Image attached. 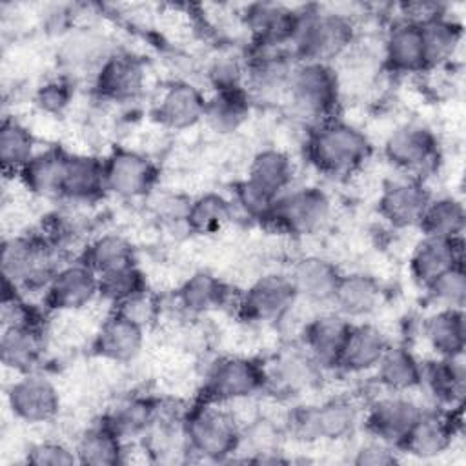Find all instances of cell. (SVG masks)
Returning <instances> with one entry per match:
<instances>
[{
  "instance_id": "cell-22",
  "label": "cell",
  "mask_w": 466,
  "mask_h": 466,
  "mask_svg": "<svg viewBox=\"0 0 466 466\" xmlns=\"http://www.w3.org/2000/svg\"><path fill=\"white\" fill-rule=\"evenodd\" d=\"M462 262H464L462 238L450 240V238H437V237L424 235L411 253L410 273L420 288H426L444 271Z\"/></svg>"
},
{
  "instance_id": "cell-42",
  "label": "cell",
  "mask_w": 466,
  "mask_h": 466,
  "mask_svg": "<svg viewBox=\"0 0 466 466\" xmlns=\"http://www.w3.org/2000/svg\"><path fill=\"white\" fill-rule=\"evenodd\" d=\"M80 260L86 262L98 277L137 264L131 242L116 233H106L95 238L86 248Z\"/></svg>"
},
{
  "instance_id": "cell-46",
  "label": "cell",
  "mask_w": 466,
  "mask_h": 466,
  "mask_svg": "<svg viewBox=\"0 0 466 466\" xmlns=\"http://www.w3.org/2000/svg\"><path fill=\"white\" fill-rule=\"evenodd\" d=\"M100 282V297L111 302L113 306H118L144 291H147L146 279L138 266H129L107 275L98 277Z\"/></svg>"
},
{
  "instance_id": "cell-33",
  "label": "cell",
  "mask_w": 466,
  "mask_h": 466,
  "mask_svg": "<svg viewBox=\"0 0 466 466\" xmlns=\"http://www.w3.org/2000/svg\"><path fill=\"white\" fill-rule=\"evenodd\" d=\"M422 335L439 357L464 355L466 317L464 309L437 308L422 322Z\"/></svg>"
},
{
  "instance_id": "cell-8",
  "label": "cell",
  "mask_w": 466,
  "mask_h": 466,
  "mask_svg": "<svg viewBox=\"0 0 466 466\" xmlns=\"http://www.w3.org/2000/svg\"><path fill=\"white\" fill-rule=\"evenodd\" d=\"M386 158L406 177L419 178L431 173L441 160L437 135L422 124H402L384 142Z\"/></svg>"
},
{
  "instance_id": "cell-10",
  "label": "cell",
  "mask_w": 466,
  "mask_h": 466,
  "mask_svg": "<svg viewBox=\"0 0 466 466\" xmlns=\"http://www.w3.org/2000/svg\"><path fill=\"white\" fill-rule=\"evenodd\" d=\"M297 300L299 295L289 275L271 273L255 280L242 293L238 313L248 322H279L291 311Z\"/></svg>"
},
{
  "instance_id": "cell-29",
  "label": "cell",
  "mask_w": 466,
  "mask_h": 466,
  "mask_svg": "<svg viewBox=\"0 0 466 466\" xmlns=\"http://www.w3.org/2000/svg\"><path fill=\"white\" fill-rule=\"evenodd\" d=\"M160 411V402L147 395H129L113 404L104 415L102 422L107 424L124 442L146 433L155 424Z\"/></svg>"
},
{
  "instance_id": "cell-38",
  "label": "cell",
  "mask_w": 466,
  "mask_h": 466,
  "mask_svg": "<svg viewBox=\"0 0 466 466\" xmlns=\"http://www.w3.org/2000/svg\"><path fill=\"white\" fill-rule=\"evenodd\" d=\"M420 33L428 69L448 64L462 42V25L446 13L420 24Z\"/></svg>"
},
{
  "instance_id": "cell-1",
  "label": "cell",
  "mask_w": 466,
  "mask_h": 466,
  "mask_svg": "<svg viewBox=\"0 0 466 466\" xmlns=\"http://www.w3.org/2000/svg\"><path fill=\"white\" fill-rule=\"evenodd\" d=\"M306 153L320 173L335 178L357 173L370 160L373 146L357 126L333 116L311 127Z\"/></svg>"
},
{
  "instance_id": "cell-44",
  "label": "cell",
  "mask_w": 466,
  "mask_h": 466,
  "mask_svg": "<svg viewBox=\"0 0 466 466\" xmlns=\"http://www.w3.org/2000/svg\"><path fill=\"white\" fill-rule=\"evenodd\" d=\"M233 217V202L218 193H204L186 208L184 220L195 233H215Z\"/></svg>"
},
{
  "instance_id": "cell-7",
  "label": "cell",
  "mask_w": 466,
  "mask_h": 466,
  "mask_svg": "<svg viewBox=\"0 0 466 466\" xmlns=\"http://www.w3.org/2000/svg\"><path fill=\"white\" fill-rule=\"evenodd\" d=\"M266 390V368L248 357H222L206 373L204 402L224 404L248 399Z\"/></svg>"
},
{
  "instance_id": "cell-39",
  "label": "cell",
  "mask_w": 466,
  "mask_h": 466,
  "mask_svg": "<svg viewBox=\"0 0 466 466\" xmlns=\"http://www.w3.org/2000/svg\"><path fill=\"white\" fill-rule=\"evenodd\" d=\"M229 299L228 286L215 275L198 271L186 279L177 291V302L187 313L200 315L222 308Z\"/></svg>"
},
{
  "instance_id": "cell-26",
  "label": "cell",
  "mask_w": 466,
  "mask_h": 466,
  "mask_svg": "<svg viewBox=\"0 0 466 466\" xmlns=\"http://www.w3.org/2000/svg\"><path fill=\"white\" fill-rule=\"evenodd\" d=\"M390 342L379 328L364 322H351L335 370L344 373L371 371L377 368Z\"/></svg>"
},
{
  "instance_id": "cell-52",
  "label": "cell",
  "mask_w": 466,
  "mask_h": 466,
  "mask_svg": "<svg viewBox=\"0 0 466 466\" xmlns=\"http://www.w3.org/2000/svg\"><path fill=\"white\" fill-rule=\"evenodd\" d=\"M116 311H120L122 315H126L127 319L135 320L137 324H140L142 328L149 326L155 317H157V311H158V304L157 300L149 295V291H144L118 306H115Z\"/></svg>"
},
{
  "instance_id": "cell-2",
  "label": "cell",
  "mask_w": 466,
  "mask_h": 466,
  "mask_svg": "<svg viewBox=\"0 0 466 466\" xmlns=\"http://www.w3.org/2000/svg\"><path fill=\"white\" fill-rule=\"evenodd\" d=\"M355 40V25L350 16L320 7L299 11L289 42L293 58L300 62H324L339 58Z\"/></svg>"
},
{
  "instance_id": "cell-47",
  "label": "cell",
  "mask_w": 466,
  "mask_h": 466,
  "mask_svg": "<svg viewBox=\"0 0 466 466\" xmlns=\"http://www.w3.org/2000/svg\"><path fill=\"white\" fill-rule=\"evenodd\" d=\"M428 291V297L439 306V308H453V309H464L466 302V273H464V262L453 266L451 269L444 271L441 277H437L431 284L424 288Z\"/></svg>"
},
{
  "instance_id": "cell-17",
  "label": "cell",
  "mask_w": 466,
  "mask_h": 466,
  "mask_svg": "<svg viewBox=\"0 0 466 466\" xmlns=\"http://www.w3.org/2000/svg\"><path fill=\"white\" fill-rule=\"evenodd\" d=\"M144 84V62L131 53L116 49L93 76V86L98 96L111 102L135 100L142 93Z\"/></svg>"
},
{
  "instance_id": "cell-31",
  "label": "cell",
  "mask_w": 466,
  "mask_h": 466,
  "mask_svg": "<svg viewBox=\"0 0 466 466\" xmlns=\"http://www.w3.org/2000/svg\"><path fill=\"white\" fill-rule=\"evenodd\" d=\"M420 386H426L430 393L448 408L462 406L466 393L464 355L439 357L437 360L422 362Z\"/></svg>"
},
{
  "instance_id": "cell-48",
  "label": "cell",
  "mask_w": 466,
  "mask_h": 466,
  "mask_svg": "<svg viewBox=\"0 0 466 466\" xmlns=\"http://www.w3.org/2000/svg\"><path fill=\"white\" fill-rule=\"evenodd\" d=\"M277 198H271L264 191H260L257 186H253L248 178L237 184L235 187V204L251 218L262 220L268 217L273 202Z\"/></svg>"
},
{
  "instance_id": "cell-21",
  "label": "cell",
  "mask_w": 466,
  "mask_h": 466,
  "mask_svg": "<svg viewBox=\"0 0 466 466\" xmlns=\"http://www.w3.org/2000/svg\"><path fill=\"white\" fill-rule=\"evenodd\" d=\"M144 329L135 320L113 309L98 328L93 350L98 357L111 362H131L144 346Z\"/></svg>"
},
{
  "instance_id": "cell-40",
  "label": "cell",
  "mask_w": 466,
  "mask_h": 466,
  "mask_svg": "<svg viewBox=\"0 0 466 466\" xmlns=\"http://www.w3.org/2000/svg\"><path fill=\"white\" fill-rule=\"evenodd\" d=\"M419 228L426 237L462 238L466 228V211L462 200L455 197H431Z\"/></svg>"
},
{
  "instance_id": "cell-34",
  "label": "cell",
  "mask_w": 466,
  "mask_h": 466,
  "mask_svg": "<svg viewBox=\"0 0 466 466\" xmlns=\"http://www.w3.org/2000/svg\"><path fill=\"white\" fill-rule=\"evenodd\" d=\"M377 380L391 393H406L420 386L422 362L406 346H388L377 368Z\"/></svg>"
},
{
  "instance_id": "cell-30",
  "label": "cell",
  "mask_w": 466,
  "mask_h": 466,
  "mask_svg": "<svg viewBox=\"0 0 466 466\" xmlns=\"http://www.w3.org/2000/svg\"><path fill=\"white\" fill-rule=\"evenodd\" d=\"M342 271L331 260L317 255L300 258L289 273L299 299L315 304H331Z\"/></svg>"
},
{
  "instance_id": "cell-16",
  "label": "cell",
  "mask_w": 466,
  "mask_h": 466,
  "mask_svg": "<svg viewBox=\"0 0 466 466\" xmlns=\"http://www.w3.org/2000/svg\"><path fill=\"white\" fill-rule=\"evenodd\" d=\"M431 200L430 191L419 178H400L384 186L379 197V215L397 229L419 228L420 218Z\"/></svg>"
},
{
  "instance_id": "cell-36",
  "label": "cell",
  "mask_w": 466,
  "mask_h": 466,
  "mask_svg": "<svg viewBox=\"0 0 466 466\" xmlns=\"http://www.w3.org/2000/svg\"><path fill=\"white\" fill-rule=\"evenodd\" d=\"M75 453L80 464L113 466L124 462L126 442L107 424L98 420L80 433Z\"/></svg>"
},
{
  "instance_id": "cell-14",
  "label": "cell",
  "mask_w": 466,
  "mask_h": 466,
  "mask_svg": "<svg viewBox=\"0 0 466 466\" xmlns=\"http://www.w3.org/2000/svg\"><path fill=\"white\" fill-rule=\"evenodd\" d=\"M7 404L16 419L38 424L56 417L60 410V395L47 377L29 371L22 373V377L9 386Z\"/></svg>"
},
{
  "instance_id": "cell-32",
  "label": "cell",
  "mask_w": 466,
  "mask_h": 466,
  "mask_svg": "<svg viewBox=\"0 0 466 466\" xmlns=\"http://www.w3.org/2000/svg\"><path fill=\"white\" fill-rule=\"evenodd\" d=\"M382 299L380 284L366 273H342L331 304L333 311L340 313L348 320L371 315Z\"/></svg>"
},
{
  "instance_id": "cell-27",
  "label": "cell",
  "mask_w": 466,
  "mask_h": 466,
  "mask_svg": "<svg viewBox=\"0 0 466 466\" xmlns=\"http://www.w3.org/2000/svg\"><path fill=\"white\" fill-rule=\"evenodd\" d=\"M266 368V388H275L284 393H299L313 388L322 373V368L306 353L299 350H288Z\"/></svg>"
},
{
  "instance_id": "cell-19",
  "label": "cell",
  "mask_w": 466,
  "mask_h": 466,
  "mask_svg": "<svg viewBox=\"0 0 466 466\" xmlns=\"http://www.w3.org/2000/svg\"><path fill=\"white\" fill-rule=\"evenodd\" d=\"M208 98L204 93L184 80L171 82L155 106V118L167 129L182 131L204 120Z\"/></svg>"
},
{
  "instance_id": "cell-9",
  "label": "cell",
  "mask_w": 466,
  "mask_h": 466,
  "mask_svg": "<svg viewBox=\"0 0 466 466\" xmlns=\"http://www.w3.org/2000/svg\"><path fill=\"white\" fill-rule=\"evenodd\" d=\"M359 424V408L348 399L302 406L289 417V428L304 441H339Z\"/></svg>"
},
{
  "instance_id": "cell-25",
  "label": "cell",
  "mask_w": 466,
  "mask_h": 466,
  "mask_svg": "<svg viewBox=\"0 0 466 466\" xmlns=\"http://www.w3.org/2000/svg\"><path fill=\"white\" fill-rule=\"evenodd\" d=\"M384 62L393 73L411 75L426 71L420 25L399 18L391 24L384 38Z\"/></svg>"
},
{
  "instance_id": "cell-41",
  "label": "cell",
  "mask_w": 466,
  "mask_h": 466,
  "mask_svg": "<svg viewBox=\"0 0 466 466\" xmlns=\"http://www.w3.org/2000/svg\"><path fill=\"white\" fill-rule=\"evenodd\" d=\"M64 158L66 151L62 149H46L36 153L18 173L25 189L40 197L58 198Z\"/></svg>"
},
{
  "instance_id": "cell-23",
  "label": "cell",
  "mask_w": 466,
  "mask_h": 466,
  "mask_svg": "<svg viewBox=\"0 0 466 466\" xmlns=\"http://www.w3.org/2000/svg\"><path fill=\"white\" fill-rule=\"evenodd\" d=\"M44 328L40 320L4 326L0 337V357L5 368L18 373L35 371L44 355Z\"/></svg>"
},
{
  "instance_id": "cell-3",
  "label": "cell",
  "mask_w": 466,
  "mask_h": 466,
  "mask_svg": "<svg viewBox=\"0 0 466 466\" xmlns=\"http://www.w3.org/2000/svg\"><path fill=\"white\" fill-rule=\"evenodd\" d=\"M286 95L291 111L315 126L333 118L340 102V82L331 64L297 60Z\"/></svg>"
},
{
  "instance_id": "cell-20",
  "label": "cell",
  "mask_w": 466,
  "mask_h": 466,
  "mask_svg": "<svg viewBox=\"0 0 466 466\" xmlns=\"http://www.w3.org/2000/svg\"><path fill=\"white\" fill-rule=\"evenodd\" d=\"M299 11L273 2H255L244 7L242 22L255 44L289 46Z\"/></svg>"
},
{
  "instance_id": "cell-53",
  "label": "cell",
  "mask_w": 466,
  "mask_h": 466,
  "mask_svg": "<svg viewBox=\"0 0 466 466\" xmlns=\"http://www.w3.org/2000/svg\"><path fill=\"white\" fill-rule=\"evenodd\" d=\"M353 462L359 466H384L397 462V455L393 451V446L375 439L355 451Z\"/></svg>"
},
{
  "instance_id": "cell-12",
  "label": "cell",
  "mask_w": 466,
  "mask_h": 466,
  "mask_svg": "<svg viewBox=\"0 0 466 466\" xmlns=\"http://www.w3.org/2000/svg\"><path fill=\"white\" fill-rule=\"evenodd\" d=\"M422 411L424 408H420L413 399L404 393L390 391L368 406L364 413V426L373 439L399 448Z\"/></svg>"
},
{
  "instance_id": "cell-45",
  "label": "cell",
  "mask_w": 466,
  "mask_h": 466,
  "mask_svg": "<svg viewBox=\"0 0 466 466\" xmlns=\"http://www.w3.org/2000/svg\"><path fill=\"white\" fill-rule=\"evenodd\" d=\"M280 430L268 419H257L248 428H242V446H248L255 455L253 462H284L280 453Z\"/></svg>"
},
{
  "instance_id": "cell-24",
  "label": "cell",
  "mask_w": 466,
  "mask_h": 466,
  "mask_svg": "<svg viewBox=\"0 0 466 466\" xmlns=\"http://www.w3.org/2000/svg\"><path fill=\"white\" fill-rule=\"evenodd\" d=\"M106 193L104 160L91 155L66 153L58 198L93 202Z\"/></svg>"
},
{
  "instance_id": "cell-28",
  "label": "cell",
  "mask_w": 466,
  "mask_h": 466,
  "mask_svg": "<svg viewBox=\"0 0 466 466\" xmlns=\"http://www.w3.org/2000/svg\"><path fill=\"white\" fill-rule=\"evenodd\" d=\"M115 53L111 42L95 31H80L66 38L58 49L56 60L64 73L87 75L100 69V66Z\"/></svg>"
},
{
  "instance_id": "cell-15",
  "label": "cell",
  "mask_w": 466,
  "mask_h": 466,
  "mask_svg": "<svg viewBox=\"0 0 466 466\" xmlns=\"http://www.w3.org/2000/svg\"><path fill=\"white\" fill-rule=\"evenodd\" d=\"M98 295V275L82 260L60 266L46 286V304L56 311L80 309Z\"/></svg>"
},
{
  "instance_id": "cell-6",
  "label": "cell",
  "mask_w": 466,
  "mask_h": 466,
  "mask_svg": "<svg viewBox=\"0 0 466 466\" xmlns=\"http://www.w3.org/2000/svg\"><path fill=\"white\" fill-rule=\"evenodd\" d=\"M331 215L329 197L315 186L288 189L273 202L266 224L288 235H309L320 229Z\"/></svg>"
},
{
  "instance_id": "cell-5",
  "label": "cell",
  "mask_w": 466,
  "mask_h": 466,
  "mask_svg": "<svg viewBox=\"0 0 466 466\" xmlns=\"http://www.w3.org/2000/svg\"><path fill=\"white\" fill-rule=\"evenodd\" d=\"M60 266L55 264V244L44 235H20L2 244L4 280L18 289L47 286Z\"/></svg>"
},
{
  "instance_id": "cell-43",
  "label": "cell",
  "mask_w": 466,
  "mask_h": 466,
  "mask_svg": "<svg viewBox=\"0 0 466 466\" xmlns=\"http://www.w3.org/2000/svg\"><path fill=\"white\" fill-rule=\"evenodd\" d=\"M36 155L31 131L15 118H4L0 127V162L5 175H18Z\"/></svg>"
},
{
  "instance_id": "cell-49",
  "label": "cell",
  "mask_w": 466,
  "mask_h": 466,
  "mask_svg": "<svg viewBox=\"0 0 466 466\" xmlns=\"http://www.w3.org/2000/svg\"><path fill=\"white\" fill-rule=\"evenodd\" d=\"M25 461L35 466H69L78 462L75 448L71 450L66 444L55 442V441H44V442L33 444L27 450Z\"/></svg>"
},
{
  "instance_id": "cell-18",
  "label": "cell",
  "mask_w": 466,
  "mask_h": 466,
  "mask_svg": "<svg viewBox=\"0 0 466 466\" xmlns=\"http://www.w3.org/2000/svg\"><path fill=\"white\" fill-rule=\"evenodd\" d=\"M351 320L337 311L309 319L302 329V348L322 368H337Z\"/></svg>"
},
{
  "instance_id": "cell-50",
  "label": "cell",
  "mask_w": 466,
  "mask_h": 466,
  "mask_svg": "<svg viewBox=\"0 0 466 466\" xmlns=\"http://www.w3.org/2000/svg\"><path fill=\"white\" fill-rule=\"evenodd\" d=\"M209 80L217 89H229V87H242L246 78V60L240 62L237 56H218L209 67Z\"/></svg>"
},
{
  "instance_id": "cell-4",
  "label": "cell",
  "mask_w": 466,
  "mask_h": 466,
  "mask_svg": "<svg viewBox=\"0 0 466 466\" xmlns=\"http://www.w3.org/2000/svg\"><path fill=\"white\" fill-rule=\"evenodd\" d=\"M184 431L189 453L208 461H226L240 450V424L231 411L215 408L213 402H204L187 411Z\"/></svg>"
},
{
  "instance_id": "cell-51",
  "label": "cell",
  "mask_w": 466,
  "mask_h": 466,
  "mask_svg": "<svg viewBox=\"0 0 466 466\" xmlns=\"http://www.w3.org/2000/svg\"><path fill=\"white\" fill-rule=\"evenodd\" d=\"M71 96H73L71 84L66 78L51 80L42 87H38L36 104L47 113H62L69 106Z\"/></svg>"
},
{
  "instance_id": "cell-13",
  "label": "cell",
  "mask_w": 466,
  "mask_h": 466,
  "mask_svg": "<svg viewBox=\"0 0 466 466\" xmlns=\"http://www.w3.org/2000/svg\"><path fill=\"white\" fill-rule=\"evenodd\" d=\"M462 426V406L450 408L448 411H422L413 428L408 431L399 450L419 457L433 459L448 451L455 435Z\"/></svg>"
},
{
  "instance_id": "cell-35",
  "label": "cell",
  "mask_w": 466,
  "mask_h": 466,
  "mask_svg": "<svg viewBox=\"0 0 466 466\" xmlns=\"http://www.w3.org/2000/svg\"><path fill=\"white\" fill-rule=\"evenodd\" d=\"M251 113V95L246 86L217 89L206 102L204 120L217 133L237 131Z\"/></svg>"
},
{
  "instance_id": "cell-37",
  "label": "cell",
  "mask_w": 466,
  "mask_h": 466,
  "mask_svg": "<svg viewBox=\"0 0 466 466\" xmlns=\"http://www.w3.org/2000/svg\"><path fill=\"white\" fill-rule=\"evenodd\" d=\"M246 178L271 198H277L291 186L293 162L280 149H262L253 157Z\"/></svg>"
},
{
  "instance_id": "cell-11",
  "label": "cell",
  "mask_w": 466,
  "mask_h": 466,
  "mask_svg": "<svg viewBox=\"0 0 466 466\" xmlns=\"http://www.w3.org/2000/svg\"><path fill=\"white\" fill-rule=\"evenodd\" d=\"M158 180V167L146 155L118 147L104 158L106 191L122 198L146 197Z\"/></svg>"
}]
</instances>
